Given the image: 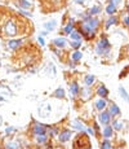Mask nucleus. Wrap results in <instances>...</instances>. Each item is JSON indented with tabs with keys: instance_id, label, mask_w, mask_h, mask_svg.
Returning <instances> with one entry per match:
<instances>
[{
	"instance_id": "obj_1",
	"label": "nucleus",
	"mask_w": 129,
	"mask_h": 149,
	"mask_svg": "<svg viewBox=\"0 0 129 149\" xmlns=\"http://www.w3.org/2000/svg\"><path fill=\"white\" fill-rule=\"evenodd\" d=\"M98 23H99V21L97 20V18H93V16H90L88 20L84 21V23H83V29L87 31L88 38H90V37L94 35V31H95V29H97V26H98Z\"/></svg>"
},
{
	"instance_id": "obj_2",
	"label": "nucleus",
	"mask_w": 129,
	"mask_h": 149,
	"mask_svg": "<svg viewBox=\"0 0 129 149\" xmlns=\"http://www.w3.org/2000/svg\"><path fill=\"white\" fill-rule=\"evenodd\" d=\"M74 148L75 149H88L90 148V143H89V139L85 134H82L79 135L78 138L75 139L74 141Z\"/></svg>"
},
{
	"instance_id": "obj_3",
	"label": "nucleus",
	"mask_w": 129,
	"mask_h": 149,
	"mask_svg": "<svg viewBox=\"0 0 129 149\" xmlns=\"http://www.w3.org/2000/svg\"><path fill=\"white\" fill-rule=\"evenodd\" d=\"M110 52V43L106 38H102L99 43L97 44V53L98 55H106Z\"/></svg>"
},
{
	"instance_id": "obj_4",
	"label": "nucleus",
	"mask_w": 129,
	"mask_h": 149,
	"mask_svg": "<svg viewBox=\"0 0 129 149\" xmlns=\"http://www.w3.org/2000/svg\"><path fill=\"white\" fill-rule=\"evenodd\" d=\"M38 113L41 118H48L52 113V106L49 102H43L39 108H38Z\"/></svg>"
},
{
	"instance_id": "obj_5",
	"label": "nucleus",
	"mask_w": 129,
	"mask_h": 149,
	"mask_svg": "<svg viewBox=\"0 0 129 149\" xmlns=\"http://www.w3.org/2000/svg\"><path fill=\"white\" fill-rule=\"evenodd\" d=\"M4 31H5V34L9 35V37H14V35H17V26H16V23L13 21H9L4 26Z\"/></svg>"
},
{
	"instance_id": "obj_6",
	"label": "nucleus",
	"mask_w": 129,
	"mask_h": 149,
	"mask_svg": "<svg viewBox=\"0 0 129 149\" xmlns=\"http://www.w3.org/2000/svg\"><path fill=\"white\" fill-rule=\"evenodd\" d=\"M12 96V92L9 91V88L8 87H0V102H4V101H7L9 97Z\"/></svg>"
},
{
	"instance_id": "obj_7",
	"label": "nucleus",
	"mask_w": 129,
	"mask_h": 149,
	"mask_svg": "<svg viewBox=\"0 0 129 149\" xmlns=\"http://www.w3.org/2000/svg\"><path fill=\"white\" fill-rule=\"evenodd\" d=\"M110 121H111V113L110 112H102L101 114H99V122H101L102 124H109Z\"/></svg>"
},
{
	"instance_id": "obj_8",
	"label": "nucleus",
	"mask_w": 129,
	"mask_h": 149,
	"mask_svg": "<svg viewBox=\"0 0 129 149\" xmlns=\"http://www.w3.org/2000/svg\"><path fill=\"white\" fill-rule=\"evenodd\" d=\"M70 138H71V131H68V130H64V131H62L61 134H59V140H61L62 143L68 141Z\"/></svg>"
},
{
	"instance_id": "obj_9",
	"label": "nucleus",
	"mask_w": 129,
	"mask_h": 149,
	"mask_svg": "<svg viewBox=\"0 0 129 149\" xmlns=\"http://www.w3.org/2000/svg\"><path fill=\"white\" fill-rule=\"evenodd\" d=\"M53 44L58 48H64L67 45V40L64 39V38H57V39L53 40Z\"/></svg>"
},
{
	"instance_id": "obj_10",
	"label": "nucleus",
	"mask_w": 129,
	"mask_h": 149,
	"mask_svg": "<svg viewBox=\"0 0 129 149\" xmlns=\"http://www.w3.org/2000/svg\"><path fill=\"white\" fill-rule=\"evenodd\" d=\"M34 132L36 134V135H45V126L44 124L36 123L34 127Z\"/></svg>"
},
{
	"instance_id": "obj_11",
	"label": "nucleus",
	"mask_w": 129,
	"mask_h": 149,
	"mask_svg": "<svg viewBox=\"0 0 129 149\" xmlns=\"http://www.w3.org/2000/svg\"><path fill=\"white\" fill-rule=\"evenodd\" d=\"M22 44V40L21 39H17V40H11V42L8 43V47L11 48V49H17L20 45Z\"/></svg>"
},
{
	"instance_id": "obj_12",
	"label": "nucleus",
	"mask_w": 129,
	"mask_h": 149,
	"mask_svg": "<svg viewBox=\"0 0 129 149\" xmlns=\"http://www.w3.org/2000/svg\"><path fill=\"white\" fill-rule=\"evenodd\" d=\"M112 134H114V130H112V127L106 126V127L103 128V138H106V139L111 138Z\"/></svg>"
},
{
	"instance_id": "obj_13",
	"label": "nucleus",
	"mask_w": 129,
	"mask_h": 149,
	"mask_svg": "<svg viewBox=\"0 0 129 149\" xmlns=\"http://www.w3.org/2000/svg\"><path fill=\"white\" fill-rule=\"evenodd\" d=\"M56 26H57V22L56 21H49V22H47V23H44V27L47 29L48 31H53L54 29H56Z\"/></svg>"
},
{
	"instance_id": "obj_14",
	"label": "nucleus",
	"mask_w": 129,
	"mask_h": 149,
	"mask_svg": "<svg viewBox=\"0 0 129 149\" xmlns=\"http://www.w3.org/2000/svg\"><path fill=\"white\" fill-rule=\"evenodd\" d=\"M97 93H98V96H102V97H106L107 95H109V90H107L105 86H101V87L97 90Z\"/></svg>"
},
{
	"instance_id": "obj_15",
	"label": "nucleus",
	"mask_w": 129,
	"mask_h": 149,
	"mask_svg": "<svg viewBox=\"0 0 129 149\" xmlns=\"http://www.w3.org/2000/svg\"><path fill=\"white\" fill-rule=\"evenodd\" d=\"M110 113H111V115H119L120 114V109H119V106L116 104H112L110 106Z\"/></svg>"
},
{
	"instance_id": "obj_16",
	"label": "nucleus",
	"mask_w": 129,
	"mask_h": 149,
	"mask_svg": "<svg viewBox=\"0 0 129 149\" xmlns=\"http://www.w3.org/2000/svg\"><path fill=\"white\" fill-rule=\"evenodd\" d=\"M119 93H120V96L124 98V101H126V102H129V96H128V93H126V91L124 90V87H119Z\"/></svg>"
},
{
	"instance_id": "obj_17",
	"label": "nucleus",
	"mask_w": 129,
	"mask_h": 149,
	"mask_svg": "<svg viewBox=\"0 0 129 149\" xmlns=\"http://www.w3.org/2000/svg\"><path fill=\"white\" fill-rule=\"evenodd\" d=\"M118 23V17H115V16H111V17L109 18V21L106 22V27H111L112 25H116Z\"/></svg>"
},
{
	"instance_id": "obj_18",
	"label": "nucleus",
	"mask_w": 129,
	"mask_h": 149,
	"mask_svg": "<svg viewBox=\"0 0 129 149\" xmlns=\"http://www.w3.org/2000/svg\"><path fill=\"white\" fill-rule=\"evenodd\" d=\"M106 12L107 14H110V16H114V13L116 12V5L115 4H109L106 8Z\"/></svg>"
},
{
	"instance_id": "obj_19",
	"label": "nucleus",
	"mask_w": 129,
	"mask_h": 149,
	"mask_svg": "<svg viewBox=\"0 0 129 149\" xmlns=\"http://www.w3.org/2000/svg\"><path fill=\"white\" fill-rule=\"evenodd\" d=\"M95 108L98 110H103L105 108H106V101H105L103 98H101V100H98V101L95 102Z\"/></svg>"
},
{
	"instance_id": "obj_20",
	"label": "nucleus",
	"mask_w": 129,
	"mask_h": 149,
	"mask_svg": "<svg viewBox=\"0 0 129 149\" xmlns=\"http://www.w3.org/2000/svg\"><path fill=\"white\" fill-rule=\"evenodd\" d=\"M70 92H71V95H72V96L78 95V93H79V86H78V83H72V84H71Z\"/></svg>"
},
{
	"instance_id": "obj_21",
	"label": "nucleus",
	"mask_w": 129,
	"mask_h": 149,
	"mask_svg": "<svg viewBox=\"0 0 129 149\" xmlns=\"http://www.w3.org/2000/svg\"><path fill=\"white\" fill-rule=\"evenodd\" d=\"M94 80H95L94 75H87V76H85V79H84L85 84H87L88 87H89V86H92L93 83H94Z\"/></svg>"
},
{
	"instance_id": "obj_22",
	"label": "nucleus",
	"mask_w": 129,
	"mask_h": 149,
	"mask_svg": "<svg viewBox=\"0 0 129 149\" xmlns=\"http://www.w3.org/2000/svg\"><path fill=\"white\" fill-rule=\"evenodd\" d=\"M70 35H71V39H72L74 42H80V39H82V35H80V33H78V31H72Z\"/></svg>"
},
{
	"instance_id": "obj_23",
	"label": "nucleus",
	"mask_w": 129,
	"mask_h": 149,
	"mask_svg": "<svg viewBox=\"0 0 129 149\" xmlns=\"http://www.w3.org/2000/svg\"><path fill=\"white\" fill-rule=\"evenodd\" d=\"M54 96L58 97V98L64 97V90H63V88H57V90L54 91Z\"/></svg>"
},
{
	"instance_id": "obj_24",
	"label": "nucleus",
	"mask_w": 129,
	"mask_h": 149,
	"mask_svg": "<svg viewBox=\"0 0 129 149\" xmlns=\"http://www.w3.org/2000/svg\"><path fill=\"white\" fill-rule=\"evenodd\" d=\"M72 127L74 128H76V130H83V131L85 130V126L83 123H80L79 121H74L72 122Z\"/></svg>"
},
{
	"instance_id": "obj_25",
	"label": "nucleus",
	"mask_w": 129,
	"mask_h": 149,
	"mask_svg": "<svg viewBox=\"0 0 129 149\" xmlns=\"http://www.w3.org/2000/svg\"><path fill=\"white\" fill-rule=\"evenodd\" d=\"M99 12H101V7H99V5H94V7L90 8L89 14H90V16H93V14H98Z\"/></svg>"
},
{
	"instance_id": "obj_26",
	"label": "nucleus",
	"mask_w": 129,
	"mask_h": 149,
	"mask_svg": "<svg viewBox=\"0 0 129 149\" xmlns=\"http://www.w3.org/2000/svg\"><path fill=\"white\" fill-rule=\"evenodd\" d=\"M72 29H74V20H71L70 23L64 27V33H66V34H71V33H72Z\"/></svg>"
},
{
	"instance_id": "obj_27",
	"label": "nucleus",
	"mask_w": 129,
	"mask_h": 149,
	"mask_svg": "<svg viewBox=\"0 0 129 149\" xmlns=\"http://www.w3.org/2000/svg\"><path fill=\"white\" fill-rule=\"evenodd\" d=\"M114 128L116 130V131H120L121 128H123V122L121 121H114Z\"/></svg>"
},
{
	"instance_id": "obj_28",
	"label": "nucleus",
	"mask_w": 129,
	"mask_h": 149,
	"mask_svg": "<svg viewBox=\"0 0 129 149\" xmlns=\"http://www.w3.org/2000/svg\"><path fill=\"white\" fill-rule=\"evenodd\" d=\"M102 148L101 149H112V145L111 143L109 141V139H106V140H103V143H102Z\"/></svg>"
},
{
	"instance_id": "obj_29",
	"label": "nucleus",
	"mask_w": 129,
	"mask_h": 149,
	"mask_svg": "<svg viewBox=\"0 0 129 149\" xmlns=\"http://www.w3.org/2000/svg\"><path fill=\"white\" fill-rule=\"evenodd\" d=\"M7 149H20V144L18 143H8L7 144Z\"/></svg>"
},
{
	"instance_id": "obj_30",
	"label": "nucleus",
	"mask_w": 129,
	"mask_h": 149,
	"mask_svg": "<svg viewBox=\"0 0 129 149\" xmlns=\"http://www.w3.org/2000/svg\"><path fill=\"white\" fill-rule=\"evenodd\" d=\"M82 57H83V55L80 53L79 51H76V52H74V53H72V60H74V61H79Z\"/></svg>"
},
{
	"instance_id": "obj_31",
	"label": "nucleus",
	"mask_w": 129,
	"mask_h": 149,
	"mask_svg": "<svg viewBox=\"0 0 129 149\" xmlns=\"http://www.w3.org/2000/svg\"><path fill=\"white\" fill-rule=\"evenodd\" d=\"M20 5L22 7V8H25V9L31 8V3H28V1H26V0H21V1H20Z\"/></svg>"
},
{
	"instance_id": "obj_32",
	"label": "nucleus",
	"mask_w": 129,
	"mask_h": 149,
	"mask_svg": "<svg viewBox=\"0 0 129 149\" xmlns=\"http://www.w3.org/2000/svg\"><path fill=\"white\" fill-rule=\"evenodd\" d=\"M38 141H39V143H45V141H47L45 135H38Z\"/></svg>"
},
{
	"instance_id": "obj_33",
	"label": "nucleus",
	"mask_w": 129,
	"mask_h": 149,
	"mask_svg": "<svg viewBox=\"0 0 129 149\" xmlns=\"http://www.w3.org/2000/svg\"><path fill=\"white\" fill-rule=\"evenodd\" d=\"M71 45H72V47L75 48V49H78V48H80L82 43H80V42H72V43H71Z\"/></svg>"
},
{
	"instance_id": "obj_34",
	"label": "nucleus",
	"mask_w": 129,
	"mask_h": 149,
	"mask_svg": "<svg viewBox=\"0 0 129 149\" xmlns=\"http://www.w3.org/2000/svg\"><path fill=\"white\" fill-rule=\"evenodd\" d=\"M124 23H125V25L129 27V16H126V17H124Z\"/></svg>"
},
{
	"instance_id": "obj_35",
	"label": "nucleus",
	"mask_w": 129,
	"mask_h": 149,
	"mask_svg": "<svg viewBox=\"0 0 129 149\" xmlns=\"http://www.w3.org/2000/svg\"><path fill=\"white\" fill-rule=\"evenodd\" d=\"M120 1H121V0H111V4H115V5H118Z\"/></svg>"
},
{
	"instance_id": "obj_36",
	"label": "nucleus",
	"mask_w": 129,
	"mask_h": 149,
	"mask_svg": "<svg viewBox=\"0 0 129 149\" xmlns=\"http://www.w3.org/2000/svg\"><path fill=\"white\" fill-rule=\"evenodd\" d=\"M39 43H40V44H41V45H44V39H43L41 37L39 38Z\"/></svg>"
},
{
	"instance_id": "obj_37",
	"label": "nucleus",
	"mask_w": 129,
	"mask_h": 149,
	"mask_svg": "<svg viewBox=\"0 0 129 149\" xmlns=\"http://www.w3.org/2000/svg\"><path fill=\"white\" fill-rule=\"evenodd\" d=\"M75 3L76 4H83L84 3V0H75Z\"/></svg>"
},
{
	"instance_id": "obj_38",
	"label": "nucleus",
	"mask_w": 129,
	"mask_h": 149,
	"mask_svg": "<svg viewBox=\"0 0 129 149\" xmlns=\"http://www.w3.org/2000/svg\"><path fill=\"white\" fill-rule=\"evenodd\" d=\"M89 92H90L89 90H85V91H83V93H84V95H87V97H88V95H89Z\"/></svg>"
},
{
	"instance_id": "obj_39",
	"label": "nucleus",
	"mask_w": 129,
	"mask_h": 149,
	"mask_svg": "<svg viewBox=\"0 0 129 149\" xmlns=\"http://www.w3.org/2000/svg\"><path fill=\"white\" fill-rule=\"evenodd\" d=\"M13 131H14V128H7V134H11Z\"/></svg>"
},
{
	"instance_id": "obj_40",
	"label": "nucleus",
	"mask_w": 129,
	"mask_h": 149,
	"mask_svg": "<svg viewBox=\"0 0 129 149\" xmlns=\"http://www.w3.org/2000/svg\"><path fill=\"white\" fill-rule=\"evenodd\" d=\"M21 13H23V14H26V16H31V14H30V13H27V12H23V11H22V12H21Z\"/></svg>"
},
{
	"instance_id": "obj_41",
	"label": "nucleus",
	"mask_w": 129,
	"mask_h": 149,
	"mask_svg": "<svg viewBox=\"0 0 129 149\" xmlns=\"http://www.w3.org/2000/svg\"><path fill=\"white\" fill-rule=\"evenodd\" d=\"M126 8H128V12H129V1H128V4H126Z\"/></svg>"
}]
</instances>
